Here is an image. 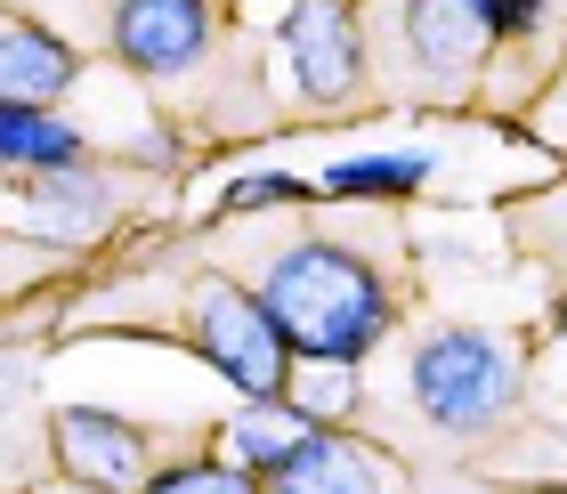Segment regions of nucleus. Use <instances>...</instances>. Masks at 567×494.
I'll return each instance as SVG.
<instances>
[{"label": "nucleus", "instance_id": "obj_1", "mask_svg": "<svg viewBox=\"0 0 567 494\" xmlns=\"http://www.w3.org/2000/svg\"><path fill=\"white\" fill-rule=\"evenodd\" d=\"M251 300L268 308V325L284 332V349H292L300 366H341V373L398 317V300H390V284H381L373 259L349 251V244H324V236H300V244L268 251Z\"/></svg>", "mask_w": 567, "mask_h": 494}, {"label": "nucleus", "instance_id": "obj_2", "mask_svg": "<svg viewBox=\"0 0 567 494\" xmlns=\"http://www.w3.org/2000/svg\"><path fill=\"white\" fill-rule=\"evenodd\" d=\"M519 381H527L519 349L478 325H446L414 349V405L437 430H486L495 413L519 405Z\"/></svg>", "mask_w": 567, "mask_h": 494}, {"label": "nucleus", "instance_id": "obj_3", "mask_svg": "<svg viewBox=\"0 0 567 494\" xmlns=\"http://www.w3.org/2000/svg\"><path fill=\"white\" fill-rule=\"evenodd\" d=\"M195 349L212 357V373H227L260 405H276L284 389H292V349H284V332L268 325V308L251 300L244 284H227V276L195 284Z\"/></svg>", "mask_w": 567, "mask_h": 494}, {"label": "nucleus", "instance_id": "obj_4", "mask_svg": "<svg viewBox=\"0 0 567 494\" xmlns=\"http://www.w3.org/2000/svg\"><path fill=\"white\" fill-rule=\"evenodd\" d=\"M106 33H114V58L131 73L171 82V73H195L212 58L219 17H212V0H114Z\"/></svg>", "mask_w": 567, "mask_h": 494}, {"label": "nucleus", "instance_id": "obj_5", "mask_svg": "<svg viewBox=\"0 0 567 494\" xmlns=\"http://www.w3.org/2000/svg\"><path fill=\"white\" fill-rule=\"evenodd\" d=\"M284 65H292L300 97H332L357 90V73H365V41H357V9L349 0H292V17H284Z\"/></svg>", "mask_w": 567, "mask_h": 494}, {"label": "nucleus", "instance_id": "obj_6", "mask_svg": "<svg viewBox=\"0 0 567 494\" xmlns=\"http://www.w3.org/2000/svg\"><path fill=\"white\" fill-rule=\"evenodd\" d=\"M49 446H58V471L90 494H131L146 478V430L122 422V413H97V405H65L49 422Z\"/></svg>", "mask_w": 567, "mask_h": 494}, {"label": "nucleus", "instance_id": "obj_7", "mask_svg": "<svg viewBox=\"0 0 567 494\" xmlns=\"http://www.w3.org/2000/svg\"><path fill=\"white\" fill-rule=\"evenodd\" d=\"M260 494H390V462L349 446V438H332V430H308L260 478Z\"/></svg>", "mask_w": 567, "mask_h": 494}, {"label": "nucleus", "instance_id": "obj_8", "mask_svg": "<svg viewBox=\"0 0 567 494\" xmlns=\"http://www.w3.org/2000/svg\"><path fill=\"white\" fill-rule=\"evenodd\" d=\"M73 73H82L73 41L41 33L24 17H0V106H58L73 90Z\"/></svg>", "mask_w": 567, "mask_h": 494}, {"label": "nucleus", "instance_id": "obj_9", "mask_svg": "<svg viewBox=\"0 0 567 494\" xmlns=\"http://www.w3.org/2000/svg\"><path fill=\"white\" fill-rule=\"evenodd\" d=\"M24 219H33V236H49V244H90V236H106V219H114V178L97 163L49 171V178H33V195H24Z\"/></svg>", "mask_w": 567, "mask_h": 494}, {"label": "nucleus", "instance_id": "obj_10", "mask_svg": "<svg viewBox=\"0 0 567 494\" xmlns=\"http://www.w3.org/2000/svg\"><path fill=\"white\" fill-rule=\"evenodd\" d=\"M73 163H90V146L58 106H0V171L49 178V171H73Z\"/></svg>", "mask_w": 567, "mask_h": 494}, {"label": "nucleus", "instance_id": "obj_11", "mask_svg": "<svg viewBox=\"0 0 567 494\" xmlns=\"http://www.w3.org/2000/svg\"><path fill=\"white\" fill-rule=\"evenodd\" d=\"M405 24H414V58L430 73H471L486 58V24L471 0H405Z\"/></svg>", "mask_w": 567, "mask_h": 494}, {"label": "nucleus", "instance_id": "obj_12", "mask_svg": "<svg viewBox=\"0 0 567 494\" xmlns=\"http://www.w3.org/2000/svg\"><path fill=\"white\" fill-rule=\"evenodd\" d=\"M308 438V413H284V405H260V413H244L236 430H227V462H236L244 478H268L284 454H292Z\"/></svg>", "mask_w": 567, "mask_h": 494}, {"label": "nucleus", "instance_id": "obj_13", "mask_svg": "<svg viewBox=\"0 0 567 494\" xmlns=\"http://www.w3.org/2000/svg\"><path fill=\"white\" fill-rule=\"evenodd\" d=\"M430 154H357V163L324 171V195H414L430 187Z\"/></svg>", "mask_w": 567, "mask_h": 494}, {"label": "nucleus", "instance_id": "obj_14", "mask_svg": "<svg viewBox=\"0 0 567 494\" xmlns=\"http://www.w3.org/2000/svg\"><path fill=\"white\" fill-rule=\"evenodd\" d=\"M146 494H260V478H244L236 462H178V471H163Z\"/></svg>", "mask_w": 567, "mask_h": 494}, {"label": "nucleus", "instance_id": "obj_15", "mask_svg": "<svg viewBox=\"0 0 567 494\" xmlns=\"http://www.w3.org/2000/svg\"><path fill=\"white\" fill-rule=\"evenodd\" d=\"M478 24H486V41H519L535 33V17H544V0H471Z\"/></svg>", "mask_w": 567, "mask_h": 494}, {"label": "nucleus", "instance_id": "obj_16", "mask_svg": "<svg viewBox=\"0 0 567 494\" xmlns=\"http://www.w3.org/2000/svg\"><path fill=\"white\" fill-rule=\"evenodd\" d=\"M300 178H236L227 187V212H268V203H300Z\"/></svg>", "mask_w": 567, "mask_h": 494}, {"label": "nucleus", "instance_id": "obj_17", "mask_svg": "<svg viewBox=\"0 0 567 494\" xmlns=\"http://www.w3.org/2000/svg\"><path fill=\"white\" fill-rule=\"evenodd\" d=\"M559 332H567V292H559Z\"/></svg>", "mask_w": 567, "mask_h": 494}]
</instances>
